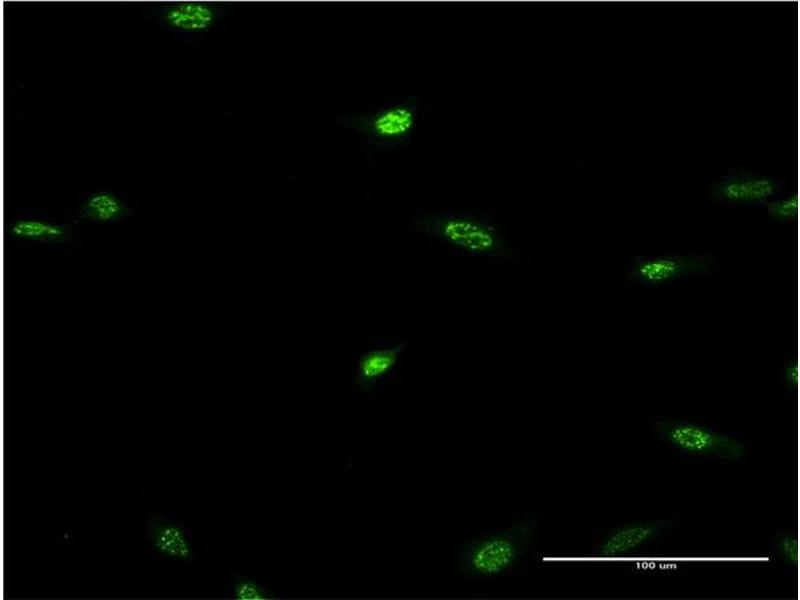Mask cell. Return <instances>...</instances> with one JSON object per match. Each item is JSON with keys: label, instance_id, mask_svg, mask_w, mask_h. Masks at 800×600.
Listing matches in <instances>:
<instances>
[{"label": "cell", "instance_id": "6da1fadb", "mask_svg": "<svg viewBox=\"0 0 800 600\" xmlns=\"http://www.w3.org/2000/svg\"><path fill=\"white\" fill-rule=\"evenodd\" d=\"M536 526V521L527 516L462 545L457 559L463 575L487 580L512 570L525 556Z\"/></svg>", "mask_w": 800, "mask_h": 600}, {"label": "cell", "instance_id": "7a4b0ae2", "mask_svg": "<svg viewBox=\"0 0 800 600\" xmlns=\"http://www.w3.org/2000/svg\"><path fill=\"white\" fill-rule=\"evenodd\" d=\"M413 226L461 253L493 258L505 252L500 229L484 217L461 212H440L413 217Z\"/></svg>", "mask_w": 800, "mask_h": 600}, {"label": "cell", "instance_id": "3957f363", "mask_svg": "<svg viewBox=\"0 0 800 600\" xmlns=\"http://www.w3.org/2000/svg\"><path fill=\"white\" fill-rule=\"evenodd\" d=\"M651 430L658 440L687 456L737 461L746 454L742 441L702 423L659 417L651 421Z\"/></svg>", "mask_w": 800, "mask_h": 600}, {"label": "cell", "instance_id": "277c9868", "mask_svg": "<svg viewBox=\"0 0 800 600\" xmlns=\"http://www.w3.org/2000/svg\"><path fill=\"white\" fill-rule=\"evenodd\" d=\"M419 120L418 99L410 97L368 112L341 115L336 123L364 136L370 147L385 150L411 140Z\"/></svg>", "mask_w": 800, "mask_h": 600}, {"label": "cell", "instance_id": "5b68a950", "mask_svg": "<svg viewBox=\"0 0 800 600\" xmlns=\"http://www.w3.org/2000/svg\"><path fill=\"white\" fill-rule=\"evenodd\" d=\"M718 258L711 253L637 255L625 272V278L644 285H657L675 279L711 273Z\"/></svg>", "mask_w": 800, "mask_h": 600}, {"label": "cell", "instance_id": "8992f818", "mask_svg": "<svg viewBox=\"0 0 800 600\" xmlns=\"http://www.w3.org/2000/svg\"><path fill=\"white\" fill-rule=\"evenodd\" d=\"M783 182L775 177L748 172L730 171L713 180L705 190V198L713 203L738 205H765L780 196Z\"/></svg>", "mask_w": 800, "mask_h": 600}, {"label": "cell", "instance_id": "52a82bcc", "mask_svg": "<svg viewBox=\"0 0 800 600\" xmlns=\"http://www.w3.org/2000/svg\"><path fill=\"white\" fill-rule=\"evenodd\" d=\"M145 535L151 547L168 560L192 562L196 558L191 532L174 516L145 513Z\"/></svg>", "mask_w": 800, "mask_h": 600}, {"label": "cell", "instance_id": "ba28073f", "mask_svg": "<svg viewBox=\"0 0 800 600\" xmlns=\"http://www.w3.org/2000/svg\"><path fill=\"white\" fill-rule=\"evenodd\" d=\"M224 7L202 1H180L165 5L160 12L163 25L183 33L208 31L220 19Z\"/></svg>", "mask_w": 800, "mask_h": 600}, {"label": "cell", "instance_id": "9c48e42d", "mask_svg": "<svg viewBox=\"0 0 800 600\" xmlns=\"http://www.w3.org/2000/svg\"><path fill=\"white\" fill-rule=\"evenodd\" d=\"M664 522L641 521L619 525L600 540L595 554L601 558H616L633 553L654 540L663 530Z\"/></svg>", "mask_w": 800, "mask_h": 600}, {"label": "cell", "instance_id": "30bf717a", "mask_svg": "<svg viewBox=\"0 0 800 600\" xmlns=\"http://www.w3.org/2000/svg\"><path fill=\"white\" fill-rule=\"evenodd\" d=\"M405 346L404 342H383L367 350L360 357L355 370V387L371 390L388 380L396 371Z\"/></svg>", "mask_w": 800, "mask_h": 600}, {"label": "cell", "instance_id": "8fae6325", "mask_svg": "<svg viewBox=\"0 0 800 600\" xmlns=\"http://www.w3.org/2000/svg\"><path fill=\"white\" fill-rule=\"evenodd\" d=\"M11 238L29 244L58 246L70 243V228L59 221L38 216H21L8 224Z\"/></svg>", "mask_w": 800, "mask_h": 600}, {"label": "cell", "instance_id": "7c38bea8", "mask_svg": "<svg viewBox=\"0 0 800 600\" xmlns=\"http://www.w3.org/2000/svg\"><path fill=\"white\" fill-rule=\"evenodd\" d=\"M82 218L103 224L114 223L126 218L130 207L110 191H96L83 201L80 207Z\"/></svg>", "mask_w": 800, "mask_h": 600}, {"label": "cell", "instance_id": "4fadbf2b", "mask_svg": "<svg viewBox=\"0 0 800 600\" xmlns=\"http://www.w3.org/2000/svg\"><path fill=\"white\" fill-rule=\"evenodd\" d=\"M228 595L236 600H270L278 596L263 583L240 571L232 573Z\"/></svg>", "mask_w": 800, "mask_h": 600}, {"label": "cell", "instance_id": "5bb4252c", "mask_svg": "<svg viewBox=\"0 0 800 600\" xmlns=\"http://www.w3.org/2000/svg\"><path fill=\"white\" fill-rule=\"evenodd\" d=\"M772 554L776 560L791 569L799 563V541L795 532L782 530L774 534L771 543Z\"/></svg>", "mask_w": 800, "mask_h": 600}, {"label": "cell", "instance_id": "9a60e30c", "mask_svg": "<svg viewBox=\"0 0 800 600\" xmlns=\"http://www.w3.org/2000/svg\"><path fill=\"white\" fill-rule=\"evenodd\" d=\"M764 206L770 219L790 222L796 219L798 214V196L796 193L778 196L768 201Z\"/></svg>", "mask_w": 800, "mask_h": 600}, {"label": "cell", "instance_id": "2e32d148", "mask_svg": "<svg viewBox=\"0 0 800 600\" xmlns=\"http://www.w3.org/2000/svg\"><path fill=\"white\" fill-rule=\"evenodd\" d=\"M798 360L795 356L784 359L780 369V382L789 394H794L798 388Z\"/></svg>", "mask_w": 800, "mask_h": 600}]
</instances>
